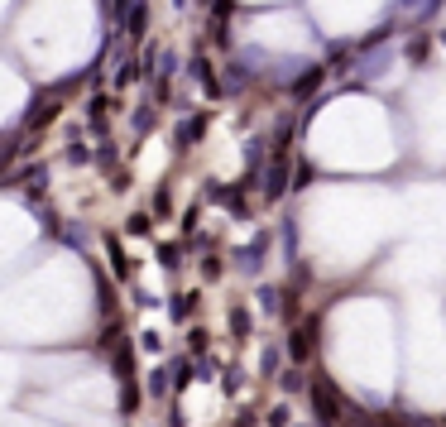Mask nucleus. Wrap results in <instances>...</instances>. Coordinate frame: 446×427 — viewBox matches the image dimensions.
Segmentation results:
<instances>
[{
  "label": "nucleus",
  "instance_id": "1",
  "mask_svg": "<svg viewBox=\"0 0 446 427\" xmlns=\"http://www.w3.org/2000/svg\"><path fill=\"white\" fill-rule=\"evenodd\" d=\"M312 413H317V427H336L345 418V404H341L332 379H317V384H312Z\"/></svg>",
  "mask_w": 446,
  "mask_h": 427
},
{
  "label": "nucleus",
  "instance_id": "4",
  "mask_svg": "<svg viewBox=\"0 0 446 427\" xmlns=\"http://www.w3.org/2000/svg\"><path fill=\"white\" fill-rule=\"evenodd\" d=\"M264 255H269V230H264L254 245L240 250V269H245V274H259V269H264Z\"/></svg>",
  "mask_w": 446,
  "mask_h": 427
},
{
  "label": "nucleus",
  "instance_id": "14",
  "mask_svg": "<svg viewBox=\"0 0 446 427\" xmlns=\"http://www.w3.org/2000/svg\"><path fill=\"white\" fill-rule=\"evenodd\" d=\"M125 230H130V235H149V230H154V216H149V212H134L130 221H125Z\"/></svg>",
  "mask_w": 446,
  "mask_h": 427
},
{
  "label": "nucleus",
  "instance_id": "22",
  "mask_svg": "<svg viewBox=\"0 0 446 427\" xmlns=\"http://www.w3.org/2000/svg\"><path fill=\"white\" fill-rule=\"evenodd\" d=\"M115 346H120V321H111L106 336H101V350H115Z\"/></svg>",
  "mask_w": 446,
  "mask_h": 427
},
{
  "label": "nucleus",
  "instance_id": "2",
  "mask_svg": "<svg viewBox=\"0 0 446 427\" xmlns=\"http://www.w3.org/2000/svg\"><path fill=\"white\" fill-rule=\"evenodd\" d=\"M288 178H293L288 159H274V168H269V178H264V202H278V197L288 192Z\"/></svg>",
  "mask_w": 446,
  "mask_h": 427
},
{
  "label": "nucleus",
  "instance_id": "11",
  "mask_svg": "<svg viewBox=\"0 0 446 427\" xmlns=\"http://www.w3.org/2000/svg\"><path fill=\"white\" fill-rule=\"evenodd\" d=\"M322 72H327V68H307V72H303V77L293 82V97H307V92H312V87L322 82Z\"/></svg>",
  "mask_w": 446,
  "mask_h": 427
},
{
  "label": "nucleus",
  "instance_id": "3",
  "mask_svg": "<svg viewBox=\"0 0 446 427\" xmlns=\"http://www.w3.org/2000/svg\"><path fill=\"white\" fill-rule=\"evenodd\" d=\"M312 336H317V321L293 326V336H288V360H293V365H303V360L312 355Z\"/></svg>",
  "mask_w": 446,
  "mask_h": 427
},
{
  "label": "nucleus",
  "instance_id": "15",
  "mask_svg": "<svg viewBox=\"0 0 446 427\" xmlns=\"http://www.w3.org/2000/svg\"><path fill=\"white\" fill-rule=\"evenodd\" d=\"M120 408H125V413H134V408H139V389H134V379H125V384H120Z\"/></svg>",
  "mask_w": 446,
  "mask_h": 427
},
{
  "label": "nucleus",
  "instance_id": "8",
  "mask_svg": "<svg viewBox=\"0 0 446 427\" xmlns=\"http://www.w3.org/2000/svg\"><path fill=\"white\" fill-rule=\"evenodd\" d=\"M115 375H120V384L134 379V350L130 346H115Z\"/></svg>",
  "mask_w": 446,
  "mask_h": 427
},
{
  "label": "nucleus",
  "instance_id": "10",
  "mask_svg": "<svg viewBox=\"0 0 446 427\" xmlns=\"http://www.w3.org/2000/svg\"><path fill=\"white\" fill-rule=\"evenodd\" d=\"M278 384H283V394H303V389H307V379H303V370H298V365H288V370L278 375Z\"/></svg>",
  "mask_w": 446,
  "mask_h": 427
},
{
  "label": "nucleus",
  "instance_id": "21",
  "mask_svg": "<svg viewBox=\"0 0 446 427\" xmlns=\"http://www.w3.org/2000/svg\"><path fill=\"white\" fill-rule=\"evenodd\" d=\"M269 423H274V427H288V423H293V413H288V404H278V408H269Z\"/></svg>",
  "mask_w": 446,
  "mask_h": 427
},
{
  "label": "nucleus",
  "instance_id": "7",
  "mask_svg": "<svg viewBox=\"0 0 446 427\" xmlns=\"http://www.w3.org/2000/svg\"><path fill=\"white\" fill-rule=\"evenodd\" d=\"M168 312H173V321H187L197 312V293H178V298L168 303Z\"/></svg>",
  "mask_w": 446,
  "mask_h": 427
},
{
  "label": "nucleus",
  "instance_id": "9",
  "mask_svg": "<svg viewBox=\"0 0 446 427\" xmlns=\"http://www.w3.org/2000/svg\"><path fill=\"white\" fill-rule=\"evenodd\" d=\"M106 250H111V269H115V279H130V259H125V250H120V240H115V235H106Z\"/></svg>",
  "mask_w": 446,
  "mask_h": 427
},
{
  "label": "nucleus",
  "instance_id": "19",
  "mask_svg": "<svg viewBox=\"0 0 446 427\" xmlns=\"http://www.w3.org/2000/svg\"><path fill=\"white\" fill-rule=\"evenodd\" d=\"M168 384H173V379H168V365H163V370H154V379H149V394H168Z\"/></svg>",
  "mask_w": 446,
  "mask_h": 427
},
{
  "label": "nucleus",
  "instance_id": "12",
  "mask_svg": "<svg viewBox=\"0 0 446 427\" xmlns=\"http://www.w3.org/2000/svg\"><path fill=\"white\" fill-rule=\"evenodd\" d=\"M230 331H235V341H250V312L245 308H230Z\"/></svg>",
  "mask_w": 446,
  "mask_h": 427
},
{
  "label": "nucleus",
  "instance_id": "16",
  "mask_svg": "<svg viewBox=\"0 0 446 427\" xmlns=\"http://www.w3.org/2000/svg\"><path fill=\"white\" fill-rule=\"evenodd\" d=\"M159 264H163V269H178V264H183V250H178V245H159Z\"/></svg>",
  "mask_w": 446,
  "mask_h": 427
},
{
  "label": "nucleus",
  "instance_id": "5",
  "mask_svg": "<svg viewBox=\"0 0 446 427\" xmlns=\"http://www.w3.org/2000/svg\"><path fill=\"white\" fill-rule=\"evenodd\" d=\"M168 379H173L178 389H187V384L197 379V370H192V360H187V355H173V360H168Z\"/></svg>",
  "mask_w": 446,
  "mask_h": 427
},
{
  "label": "nucleus",
  "instance_id": "6",
  "mask_svg": "<svg viewBox=\"0 0 446 427\" xmlns=\"http://www.w3.org/2000/svg\"><path fill=\"white\" fill-rule=\"evenodd\" d=\"M202 130H207V115H197V120H183V125H178V149H192V144L202 139Z\"/></svg>",
  "mask_w": 446,
  "mask_h": 427
},
{
  "label": "nucleus",
  "instance_id": "13",
  "mask_svg": "<svg viewBox=\"0 0 446 427\" xmlns=\"http://www.w3.org/2000/svg\"><path fill=\"white\" fill-rule=\"evenodd\" d=\"M144 24H149V5L134 0V5H130V34H144Z\"/></svg>",
  "mask_w": 446,
  "mask_h": 427
},
{
  "label": "nucleus",
  "instance_id": "17",
  "mask_svg": "<svg viewBox=\"0 0 446 427\" xmlns=\"http://www.w3.org/2000/svg\"><path fill=\"white\" fill-rule=\"evenodd\" d=\"M278 298H283L278 288H269V284L259 288V308H264V312H278Z\"/></svg>",
  "mask_w": 446,
  "mask_h": 427
},
{
  "label": "nucleus",
  "instance_id": "24",
  "mask_svg": "<svg viewBox=\"0 0 446 427\" xmlns=\"http://www.w3.org/2000/svg\"><path fill=\"white\" fill-rule=\"evenodd\" d=\"M250 423H254V413H245V418H240V427H250Z\"/></svg>",
  "mask_w": 446,
  "mask_h": 427
},
{
  "label": "nucleus",
  "instance_id": "20",
  "mask_svg": "<svg viewBox=\"0 0 446 427\" xmlns=\"http://www.w3.org/2000/svg\"><path fill=\"white\" fill-rule=\"evenodd\" d=\"M221 255H207V259H202V279H221Z\"/></svg>",
  "mask_w": 446,
  "mask_h": 427
},
{
  "label": "nucleus",
  "instance_id": "23",
  "mask_svg": "<svg viewBox=\"0 0 446 427\" xmlns=\"http://www.w3.org/2000/svg\"><path fill=\"white\" fill-rule=\"evenodd\" d=\"M259 365H264V375H274V370H278V350H264V360H259Z\"/></svg>",
  "mask_w": 446,
  "mask_h": 427
},
{
  "label": "nucleus",
  "instance_id": "18",
  "mask_svg": "<svg viewBox=\"0 0 446 427\" xmlns=\"http://www.w3.org/2000/svg\"><path fill=\"white\" fill-rule=\"evenodd\" d=\"M187 346H192V355H202V350L212 346V336H207L202 326H192V331H187Z\"/></svg>",
  "mask_w": 446,
  "mask_h": 427
}]
</instances>
